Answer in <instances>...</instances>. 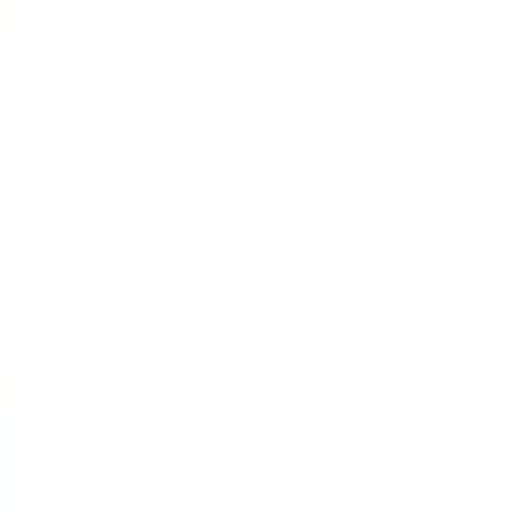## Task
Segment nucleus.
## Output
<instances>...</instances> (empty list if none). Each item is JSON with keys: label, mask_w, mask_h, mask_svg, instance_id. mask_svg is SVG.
Instances as JSON below:
<instances>
[]
</instances>
